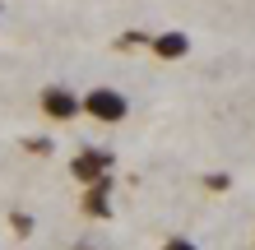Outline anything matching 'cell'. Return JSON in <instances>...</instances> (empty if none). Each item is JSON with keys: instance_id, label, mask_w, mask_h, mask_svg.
<instances>
[{"instance_id": "cell-1", "label": "cell", "mask_w": 255, "mask_h": 250, "mask_svg": "<svg viewBox=\"0 0 255 250\" xmlns=\"http://www.w3.org/2000/svg\"><path fill=\"white\" fill-rule=\"evenodd\" d=\"M79 102H84V111L93 116V121H102V125L126 121V111H130L126 93H116V88H88V97H79Z\"/></svg>"}, {"instance_id": "cell-2", "label": "cell", "mask_w": 255, "mask_h": 250, "mask_svg": "<svg viewBox=\"0 0 255 250\" xmlns=\"http://www.w3.org/2000/svg\"><path fill=\"white\" fill-rule=\"evenodd\" d=\"M42 111H47L51 121H74V116L84 111V102L74 97V88H65V83H47V88H42Z\"/></svg>"}, {"instance_id": "cell-3", "label": "cell", "mask_w": 255, "mask_h": 250, "mask_svg": "<svg viewBox=\"0 0 255 250\" xmlns=\"http://www.w3.org/2000/svg\"><path fill=\"white\" fill-rule=\"evenodd\" d=\"M107 171H112V158H107V153H98V149H88V153L74 158V181H84V185L102 181Z\"/></svg>"}, {"instance_id": "cell-4", "label": "cell", "mask_w": 255, "mask_h": 250, "mask_svg": "<svg viewBox=\"0 0 255 250\" xmlns=\"http://www.w3.org/2000/svg\"><path fill=\"white\" fill-rule=\"evenodd\" d=\"M148 51H153L158 61H181V56L190 51V37L186 33H162V37L148 42Z\"/></svg>"}, {"instance_id": "cell-5", "label": "cell", "mask_w": 255, "mask_h": 250, "mask_svg": "<svg viewBox=\"0 0 255 250\" xmlns=\"http://www.w3.org/2000/svg\"><path fill=\"white\" fill-rule=\"evenodd\" d=\"M162 250H195V241H186V237H172V241L162 246Z\"/></svg>"}, {"instance_id": "cell-6", "label": "cell", "mask_w": 255, "mask_h": 250, "mask_svg": "<svg viewBox=\"0 0 255 250\" xmlns=\"http://www.w3.org/2000/svg\"><path fill=\"white\" fill-rule=\"evenodd\" d=\"M74 250H93V246H74Z\"/></svg>"}]
</instances>
